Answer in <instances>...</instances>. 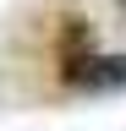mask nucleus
<instances>
[{
  "label": "nucleus",
  "mask_w": 126,
  "mask_h": 131,
  "mask_svg": "<svg viewBox=\"0 0 126 131\" xmlns=\"http://www.w3.org/2000/svg\"><path fill=\"white\" fill-rule=\"evenodd\" d=\"M60 88L66 93H115V88H126V55L93 49L82 16H71L66 44H60Z\"/></svg>",
  "instance_id": "nucleus-1"
},
{
  "label": "nucleus",
  "mask_w": 126,
  "mask_h": 131,
  "mask_svg": "<svg viewBox=\"0 0 126 131\" xmlns=\"http://www.w3.org/2000/svg\"><path fill=\"white\" fill-rule=\"evenodd\" d=\"M115 6H121V11H126V0H115Z\"/></svg>",
  "instance_id": "nucleus-2"
}]
</instances>
